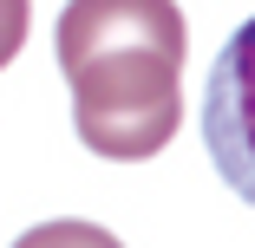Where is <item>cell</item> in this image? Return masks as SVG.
<instances>
[{
    "label": "cell",
    "mask_w": 255,
    "mask_h": 248,
    "mask_svg": "<svg viewBox=\"0 0 255 248\" xmlns=\"http://www.w3.org/2000/svg\"><path fill=\"white\" fill-rule=\"evenodd\" d=\"M13 248H125V242L105 235L98 222H39V229H26Z\"/></svg>",
    "instance_id": "obj_3"
},
{
    "label": "cell",
    "mask_w": 255,
    "mask_h": 248,
    "mask_svg": "<svg viewBox=\"0 0 255 248\" xmlns=\"http://www.w3.org/2000/svg\"><path fill=\"white\" fill-rule=\"evenodd\" d=\"M183 53L177 0H66L59 66L72 79V131L92 157L144 164L177 137Z\"/></svg>",
    "instance_id": "obj_1"
},
{
    "label": "cell",
    "mask_w": 255,
    "mask_h": 248,
    "mask_svg": "<svg viewBox=\"0 0 255 248\" xmlns=\"http://www.w3.org/2000/svg\"><path fill=\"white\" fill-rule=\"evenodd\" d=\"M26 20H33V0H0V72L20 59V46H26Z\"/></svg>",
    "instance_id": "obj_4"
},
{
    "label": "cell",
    "mask_w": 255,
    "mask_h": 248,
    "mask_svg": "<svg viewBox=\"0 0 255 248\" xmlns=\"http://www.w3.org/2000/svg\"><path fill=\"white\" fill-rule=\"evenodd\" d=\"M203 144L223 183L255 209V20L236 26V39L216 53L203 85Z\"/></svg>",
    "instance_id": "obj_2"
}]
</instances>
